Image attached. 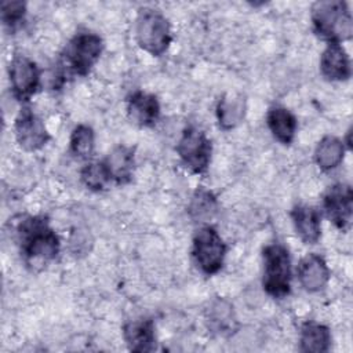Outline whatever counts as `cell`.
Returning <instances> with one entry per match:
<instances>
[{
	"label": "cell",
	"instance_id": "obj_15",
	"mask_svg": "<svg viewBox=\"0 0 353 353\" xmlns=\"http://www.w3.org/2000/svg\"><path fill=\"white\" fill-rule=\"evenodd\" d=\"M102 161L110 182H114L116 185H127L131 182L135 170V154L132 148L119 145L113 148Z\"/></svg>",
	"mask_w": 353,
	"mask_h": 353
},
{
	"label": "cell",
	"instance_id": "obj_1",
	"mask_svg": "<svg viewBox=\"0 0 353 353\" xmlns=\"http://www.w3.org/2000/svg\"><path fill=\"white\" fill-rule=\"evenodd\" d=\"M21 254L28 261H54L61 251V240L43 215L26 216L17 228Z\"/></svg>",
	"mask_w": 353,
	"mask_h": 353
},
{
	"label": "cell",
	"instance_id": "obj_2",
	"mask_svg": "<svg viewBox=\"0 0 353 353\" xmlns=\"http://www.w3.org/2000/svg\"><path fill=\"white\" fill-rule=\"evenodd\" d=\"M314 33L327 43H342L353 33V19L347 3L342 0L316 1L310 8Z\"/></svg>",
	"mask_w": 353,
	"mask_h": 353
},
{
	"label": "cell",
	"instance_id": "obj_17",
	"mask_svg": "<svg viewBox=\"0 0 353 353\" xmlns=\"http://www.w3.org/2000/svg\"><path fill=\"white\" fill-rule=\"evenodd\" d=\"M123 338L131 352H152L156 347V328L150 319L130 320L123 325Z\"/></svg>",
	"mask_w": 353,
	"mask_h": 353
},
{
	"label": "cell",
	"instance_id": "obj_24",
	"mask_svg": "<svg viewBox=\"0 0 353 353\" xmlns=\"http://www.w3.org/2000/svg\"><path fill=\"white\" fill-rule=\"evenodd\" d=\"M83 185L92 192H102L109 183L110 178L103 161H88L80 171Z\"/></svg>",
	"mask_w": 353,
	"mask_h": 353
},
{
	"label": "cell",
	"instance_id": "obj_7",
	"mask_svg": "<svg viewBox=\"0 0 353 353\" xmlns=\"http://www.w3.org/2000/svg\"><path fill=\"white\" fill-rule=\"evenodd\" d=\"M212 145L204 131L188 125L176 143V154L181 163L193 174H204L210 165Z\"/></svg>",
	"mask_w": 353,
	"mask_h": 353
},
{
	"label": "cell",
	"instance_id": "obj_11",
	"mask_svg": "<svg viewBox=\"0 0 353 353\" xmlns=\"http://www.w3.org/2000/svg\"><path fill=\"white\" fill-rule=\"evenodd\" d=\"M204 321L207 328L219 336H230L239 328L233 305L222 296L212 298L204 307Z\"/></svg>",
	"mask_w": 353,
	"mask_h": 353
},
{
	"label": "cell",
	"instance_id": "obj_23",
	"mask_svg": "<svg viewBox=\"0 0 353 353\" xmlns=\"http://www.w3.org/2000/svg\"><path fill=\"white\" fill-rule=\"evenodd\" d=\"M70 153L81 160H88L95 149V132L88 124H79L70 132Z\"/></svg>",
	"mask_w": 353,
	"mask_h": 353
},
{
	"label": "cell",
	"instance_id": "obj_22",
	"mask_svg": "<svg viewBox=\"0 0 353 353\" xmlns=\"http://www.w3.org/2000/svg\"><path fill=\"white\" fill-rule=\"evenodd\" d=\"M218 211V200L216 196L204 188H197L193 193L189 205H188V214L189 216L199 223H204L216 214Z\"/></svg>",
	"mask_w": 353,
	"mask_h": 353
},
{
	"label": "cell",
	"instance_id": "obj_25",
	"mask_svg": "<svg viewBox=\"0 0 353 353\" xmlns=\"http://www.w3.org/2000/svg\"><path fill=\"white\" fill-rule=\"evenodd\" d=\"M26 3L19 1V0H10V1H3L0 14H1V22L3 26L14 33L25 21L26 17Z\"/></svg>",
	"mask_w": 353,
	"mask_h": 353
},
{
	"label": "cell",
	"instance_id": "obj_14",
	"mask_svg": "<svg viewBox=\"0 0 353 353\" xmlns=\"http://www.w3.org/2000/svg\"><path fill=\"white\" fill-rule=\"evenodd\" d=\"M128 117L141 127H152L160 117V102L156 95L135 91L127 98Z\"/></svg>",
	"mask_w": 353,
	"mask_h": 353
},
{
	"label": "cell",
	"instance_id": "obj_13",
	"mask_svg": "<svg viewBox=\"0 0 353 353\" xmlns=\"http://www.w3.org/2000/svg\"><path fill=\"white\" fill-rule=\"evenodd\" d=\"M320 72L328 81H346L350 79V58L342 44H327L320 57Z\"/></svg>",
	"mask_w": 353,
	"mask_h": 353
},
{
	"label": "cell",
	"instance_id": "obj_6",
	"mask_svg": "<svg viewBox=\"0 0 353 353\" xmlns=\"http://www.w3.org/2000/svg\"><path fill=\"white\" fill-rule=\"evenodd\" d=\"M228 245L214 226L203 225L192 240V256L196 266L205 276L216 274L225 262Z\"/></svg>",
	"mask_w": 353,
	"mask_h": 353
},
{
	"label": "cell",
	"instance_id": "obj_4",
	"mask_svg": "<svg viewBox=\"0 0 353 353\" xmlns=\"http://www.w3.org/2000/svg\"><path fill=\"white\" fill-rule=\"evenodd\" d=\"M291 256L288 248L281 243H270L262 250V287L265 292L283 299L291 291Z\"/></svg>",
	"mask_w": 353,
	"mask_h": 353
},
{
	"label": "cell",
	"instance_id": "obj_5",
	"mask_svg": "<svg viewBox=\"0 0 353 353\" xmlns=\"http://www.w3.org/2000/svg\"><path fill=\"white\" fill-rule=\"evenodd\" d=\"M135 40L138 46L153 57H161L172 41L168 19L154 8H141L135 19Z\"/></svg>",
	"mask_w": 353,
	"mask_h": 353
},
{
	"label": "cell",
	"instance_id": "obj_21",
	"mask_svg": "<svg viewBox=\"0 0 353 353\" xmlns=\"http://www.w3.org/2000/svg\"><path fill=\"white\" fill-rule=\"evenodd\" d=\"M345 157V145L336 137L325 135L321 138L314 150V161L321 171L335 170Z\"/></svg>",
	"mask_w": 353,
	"mask_h": 353
},
{
	"label": "cell",
	"instance_id": "obj_19",
	"mask_svg": "<svg viewBox=\"0 0 353 353\" xmlns=\"http://www.w3.org/2000/svg\"><path fill=\"white\" fill-rule=\"evenodd\" d=\"M245 99L240 94H225L216 103V120L218 125L223 131L237 127L245 116Z\"/></svg>",
	"mask_w": 353,
	"mask_h": 353
},
{
	"label": "cell",
	"instance_id": "obj_12",
	"mask_svg": "<svg viewBox=\"0 0 353 353\" xmlns=\"http://www.w3.org/2000/svg\"><path fill=\"white\" fill-rule=\"evenodd\" d=\"M298 280L307 292H319L325 288L330 280V269L325 259L314 252L305 255L296 269Z\"/></svg>",
	"mask_w": 353,
	"mask_h": 353
},
{
	"label": "cell",
	"instance_id": "obj_3",
	"mask_svg": "<svg viewBox=\"0 0 353 353\" xmlns=\"http://www.w3.org/2000/svg\"><path fill=\"white\" fill-rule=\"evenodd\" d=\"M103 50V40L94 32H79L66 44L61 61L59 72L62 77L87 76L98 62Z\"/></svg>",
	"mask_w": 353,
	"mask_h": 353
},
{
	"label": "cell",
	"instance_id": "obj_9",
	"mask_svg": "<svg viewBox=\"0 0 353 353\" xmlns=\"http://www.w3.org/2000/svg\"><path fill=\"white\" fill-rule=\"evenodd\" d=\"M323 210L335 228L346 230L353 215L352 186L343 182L330 186L323 196Z\"/></svg>",
	"mask_w": 353,
	"mask_h": 353
},
{
	"label": "cell",
	"instance_id": "obj_10",
	"mask_svg": "<svg viewBox=\"0 0 353 353\" xmlns=\"http://www.w3.org/2000/svg\"><path fill=\"white\" fill-rule=\"evenodd\" d=\"M14 134L18 145L26 152H36L51 139L44 121L29 108H23L18 113Z\"/></svg>",
	"mask_w": 353,
	"mask_h": 353
},
{
	"label": "cell",
	"instance_id": "obj_8",
	"mask_svg": "<svg viewBox=\"0 0 353 353\" xmlns=\"http://www.w3.org/2000/svg\"><path fill=\"white\" fill-rule=\"evenodd\" d=\"M8 79L12 97L21 102H26L40 87V69L29 57L17 54L10 61Z\"/></svg>",
	"mask_w": 353,
	"mask_h": 353
},
{
	"label": "cell",
	"instance_id": "obj_20",
	"mask_svg": "<svg viewBox=\"0 0 353 353\" xmlns=\"http://www.w3.org/2000/svg\"><path fill=\"white\" fill-rule=\"evenodd\" d=\"M332 342L331 331L317 321H306L299 331V350L305 353H325Z\"/></svg>",
	"mask_w": 353,
	"mask_h": 353
},
{
	"label": "cell",
	"instance_id": "obj_18",
	"mask_svg": "<svg viewBox=\"0 0 353 353\" xmlns=\"http://www.w3.org/2000/svg\"><path fill=\"white\" fill-rule=\"evenodd\" d=\"M266 124L272 135L283 145H290L292 143L296 128H298V121L296 117L291 113L284 106L274 105L269 108L266 113Z\"/></svg>",
	"mask_w": 353,
	"mask_h": 353
},
{
	"label": "cell",
	"instance_id": "obj_16",
	"mask_svg": "<svg viewBox=\"0 0 353 353\" xmlns=\"http://www.w3.org/2000/svg\"><path fill=\"white\" fill-rule=\"evenodd\" d=\"M294 229L306 244H316L321 237V214L317 208L306 204H296L291 212Z\"/></svg>",
	"mask_w": 353,
	"mask_h": 353
}]
</instances>
